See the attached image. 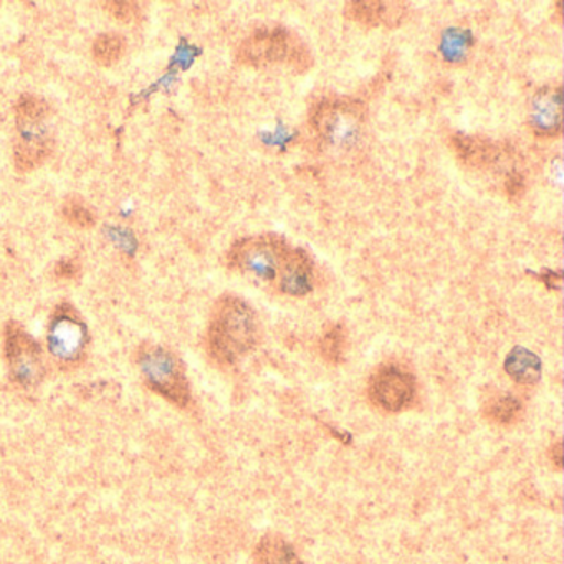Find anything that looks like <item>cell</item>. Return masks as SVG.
<instances>
[{
  "label": "cell",
  "mask_w": 564,
  "mask_h": 564,
  "mask_svg": "<svg viewBox=\"0 0 564 564\" xmlns=\"http://www.w3.org/2000/svg\"><path fill=\"white\" fill-rule=\"evenodd\" d=\"M505 371L518 384L533 386L541 378V361L530 349L517 346L505 359Z\"/></svg>",
  "instance_id": "5bb4252c"
},
{
  "label": "cell",
  "mask_w": 564,
  "mask_h": 564,
  "mask_svg": "<svg viewBox=\"0 0 564 564\" xmlns=\"http://www.w3.org/2000/svg\"><path fill=\"white\" fill-rule=\"evenodd\" d=\"M94 58L100 67H113L127 52V41L118 34H101L94 42Z\"/></svg>",
  "instance_id": "2e32d148"
},
{
  "label": "cell",
  "mask_w": 564,
  "mask_h": 564,
  "mask_svg": "<svg viewBox=\"0 0 564 564\" xmlns=\"http://www.w3.org/2000/svg\"><path fill=\"white\" fill-rule=\"evenodd\" d=\"M259 325L256 312L239 296L224 295L210 313L207 349L220 366H232L257 345Z\"/></svg>",
  "instance_id": "6da1fadb"
},
{
  "label": "cell",
  "mask_w": 564,
  "mask_h": 564,
  "mask_svg": "<svg viewBox=\"0 0 564 564\" xmlns=\"http://www.w3.org/2000/svg\"><path fill=\"white\" fill-rule=\"evenodd\" d=\"M15 123H47L52 115L51 105L37 95L25 94L15 101Z\"/></svg>",
  "instance_id": "9a60e30c"
},
{
  "label": "cell",
  "mask_w": 564,
  "mask_h": 564,
  "mask_svg": "<svg viewBox=\"0 0 564 564\" xmlns=\"http://www.w3.org/2000/svg\"><path fill=\"white\" fill-rule=\"evenodd\" d=\"M134 362L140 369L144 384L154 394L180 409H187L193 404L186 366L176 352L147 341L137 349Z\"/></svg>",
  "instance_id": "3957f363"
},
{
  "label": "cell",
  "mask_w": 564,
  "mask_h": 564,
  "mask_svg": "<svg viewBox=\"0 0 564 564\" xmlns=\"http://www.w3.org/2000/svg\"><path fill=\"white\" fill-rule=\"evenodd\" d=\"M561 121H563L561 87L541 88L531 104V130L536 137L554 138L561 133Z\"/></svg>",
  "instance_id": "7c38bea8"
},
{
  "label": "cell",
  "mask_w": 564,
  "mask_h": 564,
  "mask_svg": "<svg viewBox=\"0 0 564 564\" xmlns=\"http://www.w3.org/2000/svg\"><path fill=\"white\" fill-rule=\"evenodd\" d=\"M90 332L77 308L70 303L55 306L47 328V348L62 369H75L87 358Z\"/></svg>",
  "instance_id": "5b68a950"
},
{
  "label": "cell",
  "mask_w": 564,
  "mask_h": 564,
  "mask_svg": "<svg viewBox=\"0 0 564 564\" xmlns=\"http://www.w3.org/2000/svg\"><path fill=\"white\" fill-rule=\"evenodd\" d=\"M348 21L365 29L398 28L405 15L404 2H382V0H355L345 6Z\"/></svg>",
  "instance_id": "30bf717a"
},
{
  "label": "cell",
  "mask_w": 564,
  "mask_h": 564,
  "mask_svg": "<svg viewBox=\"0 0 564 564\" xmlns=\"http://www.w3.org/2000/svg\"><path fill=\"white\" fill-rule=\"evenodd\" d=\"M237 62L252 68L286 67L295 74L312 68L313 57L299 35L289 29H259L237 48Z\"/></svg>",
  "instance_id": "7a4b0ae2"
},
{
  "label": "cell",
  "mask_w": 564,
  "mask_h": 564,
  "mask_svg": "<svg viewBox=\"0 0 564 564\" xmlns=\"http://www.w3.org/2000/svg\"><path fill=\"white\" fill-rule=\"evenodd\" d=\"M64 219L77 229H91L97 224V217L91 213L90 207L85 206L84 200L78 197H70L62 206Z\"/></svg>",
  "instance_id": "d6986e66"
},
{
  "label": "cell",
  "mask_w": 564,
  "mask_h": 564,
  "mask_svg": "<svg viewBox=\"0 0 564 564\" xmlns=\"http://www.w3.org/2000/svg\"><path fill=\"white\" fill-rule=\"evenodd\" d=\"M45 124H18L19 137L14 144V166L18 173H31L51 158L54 141Z\"/></svg>",
  "instance_id": "9c48e42d"
},
{
  "label": "cell",
  "mask_w": 564,
  "mask_h": 564,
  "mask_svg": "<svg viewBox=\"0 0 564 564\" xmlns=\"http://www.w3.org/2000/svg\"><path fill=\"white\" fill-rule=\"evenodd\" d=\"M369 398L386 412H399L411 404L415 381L399 366H382L369 379Z\"/></svg>",
  "instance_id": "ba28073f"
},
{
  "label": "cell",
  "mask_w": 564,
  "mask_h": 564,
  "mask_svg": "<svg viewBox=\"0 0 564 564\" xmlns=\"http://www.w3.org/2000/svg\"><path fill=\"white\" fill-rule=\"evenodd\" d=\"M4 356L9 376L21 388H35L45 376V361L41 345L18 322H9L4 328Z\"/></svg>",
  "instance_id": "52a82bcc"
},
{
  "label": "cell",
  "mask_w": 564,
  "mask_h": 564,
  "mask_svg": "<svg viewBox=\"0 0 564 564\" xmlns=\"http://www.w3.org/2000/svg\"><path fill=\"white\" fill-rule=\"evenodd\" d=\"M451 148L457 160L471 170H487L503 160L507 147L494 143L491 140L470 134H454Z\"/></svg>",
  "instance_id": "8fae6325"
},
{
  "label": "cell",
  "mask_w": 564,
  "mask_h": 564,
  "mask_svg": "<svg viewBox=\"0 0 564 564\" xmlns=\"http://www.w3.org/2000/svg\"><path fill=\"white\" fill-rule=\"evenodd\" d=\"M346 332L341 325H333L323 333L319 339V352L326 361L338 365L345 358Z\"/></svg>",
  "instance_id": "e0dca14e"
},
{
  "label": "cell",
  "mask_w": 564,
  "mask_h": 564,
  "mask_svg": "<svg viewBox=\"0 0 564 564\" xmlns=\"http://www.w3.org/2000/svg\"><path fill=\"white\" fill-rule=\"evenodd\" d=\"M521 404L511 394H497L487 404V415L498 424H510L520 415Z\"/></svg>",
  "instance_id": "ac0fdd59"
},
{
  "label": "cell",
  "mask_w": 564,
  "mask_h": 564,
  "mask_svg": "<svg viewBox=\"0 0 564 564\" xmlns=\"http://www.w3.org/2000/svg\"><path fill=\"white\" fill-rule=\"evenodd\" d=\"M505 191H507V194L511 197V199H514V197H520L524 191L523 177L517 173L508 174L507 181H505Z\"/></svg>",
  "instance_id": "44dd1931"
},
{
  "label": "cell",
  "mask_w": 564,
  "mask_h": 564,
  "mask_svg": "<svg viewBox=\"0 0 564 564\" xmlns=\"http://www.w3.org/2000/svg\"><path fill=\"white\" fill-rule=\"evenodd\" d=\"M366 118L361 101L351 98H323L310 115V127L322 143L339 147L352 140Z\"/></svg>",
  "instance_id": "8992f818"
},
{
  "label": "cell",
  "mask_w": 564,
  "mask_h": 564,
  "mask_svg": "<svg viewBox=\"0 0 564 564\" xmlns=\"http://www.w3.org/2000/svg\"><path fill=\"white\" fill-rule=\"evenodd\" d=\"M276 286L290 296H305L312 292L315 286V267L305 250L290 247Z\"/></svg>",
  "instance_id": "4fadbf2b"
},
{
  "label": "cell",
  "mask_w": 564,
  "mask_h": 564,
  "mask_svg": "<svg viewBox=\"0 0 564 564\" xmlns=\"http://www.w3.org/2000/svg\"><path fill=\"white\" fill-rule=\"evenodd\" d=\"M290 246L275 234L237 240L227 252V265L257 285H276Z\"/></svg>",
  "instance_id": "277c9868"
},
{
  "label": "cell",
  "mask_w": 564,
  "mask_h": 564,
  "mask_svg": "<svg viewBox=\"0 0 564 564\" xmlns=\"http://www.w3.org/2000/svg\"><path fill=\"white\" fill-rule=\"evenodd\" d=\"M105 8L117 21L123 22V24H131L141 15L138 2H107Z\"/></svg>",
  "instance_id": "ffe728a7"
}]
</instances>
